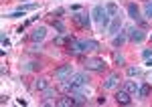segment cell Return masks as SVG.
I'll list each match as a JSON object with an SVG mask.
<instances>
[{"mask_svg": "<svg viewBox=\"0 0 152 107\" xmlns=\"http://www.w3.org/2000/svg\"><path fill=\"white\" fill-rule=\"evenodd\" d=\"M67 83L73 87V89H79V87H85L89 83V75L87 73H71L67 77Z\"/></svg>", "mask_w": 152, "mask_h": 107, "instance_id": "1", "label": "cell"}, {"mask_svg": "<svg viewBox=\"0 0 152 107\" xmlns=\"http://www.w3.org/2000/svg\"><path fill=\"white\" fill-rule=\"evenodd\" d=\"M83 67L87 71H104L105 69V61L99 59V57H87L83 61Z\"/></svg>", "mask_w": 152, "mask_h": 107, "instance_id": "2", "label": "cell"}, {"mask_svg": "<svg viewBox=\"0 0 152 107\" xmlns=\"http://www.w3.org/2000/svg\"><path fill=\"white\" fill-rule=\"evenodd\" d=\"M65 48H67L65 53H69V55H73V57H79L81 53H85V48H83V40H77V38H69Z\"/></svg>", "mask_w": 152, "mask_h": 107, "instance_id": "3", "label": "cell"}, {"mask_svg": "<svg viewBox=\"0 0 152 107\" xmlns=\"http://www.w3.org/2000/svg\"><path fill=\"white\" fill-rule=\"evenodd\" d=\"M128 40L130 43H132V45H140V43H144V40H146V30H144V28H130L128 30Z\"/></svg>", "mask_w": 152, "mask_h": 107, "instance_id": "4", "label": "cell"}, {"mask_svg": "<svg viewBox=\"0 0 152 107\" xmlns=\"http://www.w3.org/2000/svg\"><path fill=\"white\" fill-rule=\"evenodd\" d=\"M89 18H91V16H89L87 12H75L71 20L77 24V26H81V28H87V30H89V28H91V20H89Z\"/></svg>", "mask_w": 152, "mask_h": 107, "instance_id": "5", "label": "cell"}, {"mask_svg": "<svg viewBox=\"0 0 152 107\" xmlns=\"http://www.w3.org/2000/svg\"><path fill=\"white\" fill-rule=\"evenodd\" d=\"M105 16H110V14L105 12V4H95L94 8H91V18H94L95 22H102Z\"/></svg>", "mask_w": 152, "mask_h": 107, "instance_id": "6", "label": "cell"}, {"mask_svg": "<svg viewBox=\"0 0 152 107\" xmlns=\"http://www.w3.org/2000/svg\"><path fill=\"white\" fill-rule=\"evenodd\" d=\"M45 36H47V26L41 24V26H37L35 30L31 33V40L33 43H41V40H45Z\"/></svg>", "mask_w": 152, "mask_h": 107, "instance_id": "7", "label": "cell"}, {"mask_svg": "<svg viewBox=\"0 0 152 107\" xmlns=\"http://www.w3.org/2000/svg\"><path fill=\"white\" fill-rule=\"evenodd\" d=\"M120 30H122V18H120V16H114V18H112V22H110V26H107V35H110V36H116Z\"/></svg>", "mask_w": 152, "mask_h": 107, "instance_id": "8", "label": "cell"}, {"mask_svg": "<svg viewBox=\"0 0 152 107\" xmlns=\"http://www.w3.org/2000/svg\"><path fill=\"white\" fill-rule=\"evenodd\" d=\"M118 85H120V73H112L104 81V89H116Z\"/></svg>", "mask_w": 152, "mask_h": 107, "instance_id": "9", "label": "cell"}, {"mask_svg": "<svg viewBox=\"0 0 152 107\" xmlns=\"http://www.w3.org/2000/svg\"><path fill=\"white\" fill-rule=\"evenodd\" d=\"M116 103L118 105H120V103H122V105H130V103H132V95H130L126 89H120L116 93Z\"/></svg>", "mask_w": 152, "mask_h": 107, "instance_id": "10", "label": "cell"}, {"mask_svg": "<svg viewBox=\"0 0 152 107\" xmlns=\"http://www.w3.org/2000/svg\"><path fill=\"white\" fill-rule=\"evenodd\" d=\"M71 73H73V67H71V65H61L57 71H55V77L63 81V79H67V77H69Z\"/></svg>", "mask_w": 152, "mask_h": 107, "instance_id": "11", "label": "cell"}, {"mask_svg": "<svg viewBox=\"0 0 152 107\" xmlns=\"http://www.w3.org/2000/svg\"><path fill=\"white\" fill-rule=\"evenodd\" d=\"M128 16L134 20V22H138V20L142 18V16H140V8L136 6V2H130V4H128Z\"/></svg>", "mask_w": 152, "mask_h": 107, "instance_id": "12", "label": "cell"}, {"mask_svg": "<svg viewBox=\"0 0 152 107\" xmlns=\"http://www.w3.org/2000/svg\"><path fill=\"white\" fill-rule=\"evenodd\" d=\"M83 48H85V51H89V53H99V43H97V40H91V38H85V40H83Z\"/></svg>", "mask_w": 152, "mask_h": 107, "instance_id": "13", "label": "cell"}, {"mask_svg": "<svg viewBox=\"0 0 152 107\" xmlns=\"http://www.w3.org/2000/svg\"><path fill=\"white\" fill-rule=\"evenodd\" d=\"M43 97H45V101H43V105H53V101H49V99H53V97H57V89H53V87H47V89L43 91Z\"/></svg>", "mask_w": 152, "mask_h": 107, "instance_id": "14", "label": "cell"}, {"mask_svg": "<svg viewBox=\"0 0 152 107\" xmlns=\"http://www.w3.org/2000/svg\"><path fill=\"white\" fill-rule=\"evenodd\" d=\"M47 87H49V79H47V77H39V79L35 81V85H33L35 91H45Z\"/></svg>", "mask_w": 152, "mask_h": 107, "instance_id": "15", "label": "cell"}, {"mask_svg": "<svg viewBox=\"0 0 152 107\" xmlns=\"http://www.w3.org/2000/svg\"><path fill=\"white\" fill-rule=\"evenodd\" d=\"M126 33H128V30H126ZM126 33H118V35L114 36V38H112V45H114V47H122V45H124V43L128 40Z\"/></svg>", "mask_w": 152, "mask_h": 107, "instance_id": "16", "label": "cell"}, {"mask_svg": "<svg viewBox=\"0 0 152 107\" xmlns=\"http://www.w3.org/2000/svg\"><path fill=\"white\" fill-rule=\"evenodd\" d=\"M124 89H126L130 95H132V93H138L140 85H138V83H134V81H126V83H124Z\"/></svg>", "mask_w": 152, "mask_h": 107, "instance_id": "17", "label": "cell"}, {"mask_svg": "<svg viewBox=\"0 0 152 107\" xmlns=\"http://www.w3.org/2000/svg\"><path fill=\"white\" fill-rule=\"evenodd\" d=\"M148 95H150V87H148V85H140L136 97H138V99H148Z\"/></svg>", "mask_w": 152, "mask_h": 107, "instance_id": "18", "label": "cell"}, {"mask_svg": "<svg viewBox=\"0 0 152 107\" xmlns=\"http://www.w3.org/2000/svg\"><path fill=\"white\" fill-rule=\"evenodd\" d=\"M105 12H107L112 18L118 16V4H116V2H107V4H105Z\"/></svg>", "mask_w": 152, "mask_h": 107, "instance_id": "19", "label": "cell"}, {"mask_svg": "<svg viewBox=\"0 0 152 107\" xmlns=\"http://www.w3.org/2000/svg\"><path fill=\"white\" fill-rule=\"evenodd\" d=\"M57 105H61V107H69V105H73V97H71V95H63V97H59Z\"/></svg>", "mask_w": 152, "mask_h": 107, "instance_id": "20", "label": "cell"}, {"mask_svg": "<svg viewBox=\"0 0 152 107\" xmlns=\"http://www.w3.org/2000/svg\"><path fill=\"white\" fill-rule=\"evenodd\" d=\"M114 63H116L118 67H124V65H126V57H124L122 53H116V55H114Z\"/></svg>", "mask_w": 152, "mask_h": 107, "instance_id": "21", "label": "cell"}, {"mask_svg": "<svg viewBox=\"0 0 152 107\" xmlns=\"http://www.w3.org/2000/svg\"><path fill=\"white\" fill-rule=\"evenodd\" d=\"M39 67H41V65H39L37 61H31V63H26V65H24V71H37Z\"/></svg>", "mask_w": 152, "mask_h": 107, "instance_id": "22", "label": "cell"}, {"mask_svg": "<svg viewBox=\"0 0 152 107\" xmlns=\"http://www.w3.org/2000/svg\"><path fill=\"white\" fill-rule=\"evenodd\" d=\"M144 16H146V18H152V2H146V6H144Z\"/></svg>", "mask_w": 152, "mask_h": 107, "instance_id": "23", "label": "cell"}, {"mask_svg": "<svg viewBox=\"0 0 152 107\" xmlns=\"http://www.w3.org/2000/svg\"><path fill=\"white\" fill-rule=\"evenodd\" d=\"M128 77H134V75H140V69L138 67H128Z\"/></svg>", "mask_w": 152, "mask_h": 107, "instance_id": "24", "label": "cell"}, {"mask_svg": "<svg viewBox=\"0 0 152 107\" xmlns=\"http://www.w3.org/2000/svg\"><path fill=\"white\" fill-rule=\"evenodd\" d=\"M55 28H57L59 33H65V24L61 22V20H55Z\"/></svg>", "mask_w": 152, "mask_h": 107, "instance_id": "25", "label": "cell"}, {"mask_svg": "<svg viewBox=\"0 0 152 107\" xmlns=\"http://www.w3.org/2000/svg\"><path fill=\"white\" fill-rule=\"evenodd\" d=\"M142 57L144 59H152V48H144L142 51Z\"/></svg>", "mask_w": 152, "mask_h": 107, "instance_id": "26", "label": "cell"}, {"mask_svg": "<svg viewBox=\"0 0 152 107\" xmlns=\"http://www.w3.org/2000/svg\"><path fill=\"white\" fill-rule=\"evenodd\" d=\"M63 14H65V8H57L55 10V16H63Z\"/></svg>", "mask_w": 152, "mask_h": 107, "instance_id": "27", "label": "cell"}, {"mask_svg": "<svg viewBox=\"0 0 152 107\" xmlns=\"http://www.w3.org/2000/svg\"><path fill=\"white\" fill-rule=\"evenodd\" d=\"M33 53H41V47H37V45H33V48H31Z\"/></svg>", "mask_w": 152, "mask_h": 107, "instance_id": "28", "label": "cell"}, {"mask_svg": "<svg viewBox=\"0 0 152 107\" xmlns=\"http://www.w3.org/2000/svg\"><path fill=\"white\" fill-rule=\"evenodd\" d=\"M146 67H152V59H146Z\"/></svg>", "mask_w": 152, "mask_h": 107, "instance_id": "29", "label": "cell"}, {"mask_svg": "<svg viewBox=\"0 0 152 107\" xmlns=\"http://www.w3.org/2000/svg\"><path fill=\"white\" fill-rule=\"evenodd\" d=\"M150 38H152V35H150Z\"/></svg>", "mask_w": 152, "mask_h": 107, "instance_id": "30", "label": "cell"}]
</instances>
